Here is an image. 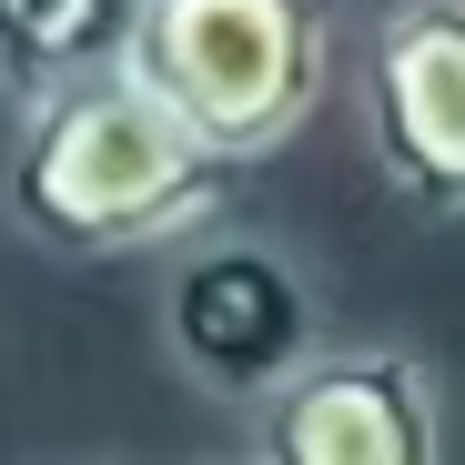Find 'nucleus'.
Wrapping results in <instances>:
<instances>
[{"label":"nucleus","mask_w":465,"mask_h":465,"mask_svg":"<svg viewBox=\"0 0 465 465\" xmlns=\"http://www.w3.org/2000/svg\"><path fill=\"white\" fill-rule=\"evenodd\" d=\"M243 163H223L203 132H183L132 71H82L21 102L0 213H11L41 253L112 263V253H173L183 232L232 213Z\"/></svg>","instance_id":"obj_1"},{"label":"nucleus","mask_w":465,"mask_h":465,"mask_svg":"<svg viewBox=\"0 0 465 465\" xmlns=\"http://www.w3.org/2000/svg\"><path fill=\"white\" fill-rule=\"evenodd\" d=\"M122 71L223 163H263L334 82V21L324 0H142Z\"/></svg>","instance_id":"obj_2"},{"label":"nucleus","mask_w":465,"mask_h":465,"mask_svg":"<svg viewBox=\"0 0 465 465\" xmlns=\"http://www.w3.org/2000/svg\"><path fill=\"white\" fill-rule=\"evenodd\" d=\"M243 465H445L435 374L395 344H314L293 374L253 395Z\"/></svg>","instance_id":"obj_3"},{"label":"nucleus","mask_w":465,"mask_h":465,"mask_svg":"<svg viewBox=\"0 0 465 465\" xmlns=\"http://www.w3.org/2000/svg\"><path fill=\"white\" fill-rule=\"evenodd\" d=\"M163 344L193 384L213 395H263L273 374H293L314 354V293L303 273L253 243V232H183L173 243V283H163Z\"/></svg>","instance_id":"obj_4"},{"label":"nucleus","mask_w":465,"mask_h":465,"mask_svg":"<svg viewBox=\"0 0 465 465\" xmlns=\"http://www.w3.org/2000/svg\"><path fill=\"white\" fill-rule=\"evenodd\" d=\"M364 142L395 203L465 213V0H395L354 71Z\"/></svg>","instance_id":"obj_5"},{"label":"nucleus","mask_w":465,"mask_h":465,"mask_svg":"<svg viewBox=\"0 0 465 465\" xmlns=\"http://www.w3.org/2000/svg\"><path fill=\"white\" fill-rule=\"evenodd\" d=\"M142 0H0V82L11 102L82 82V71H112L132 51Z\"/></svg>","instance_id":"obj_6"}]
</instances>
